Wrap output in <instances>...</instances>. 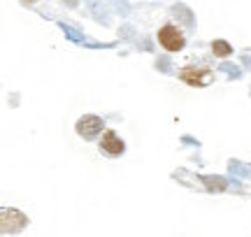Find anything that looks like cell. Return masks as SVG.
<instances>
[{
	"instance_id": "obj_3",
	"label": "cell",
	"mask_w": 251,
	"mask_h": 237,
	"mask_svg": "<svg viewBox=\"0 0 251 237\" xmlns=\"http://www.w3.org/2000/svg\"><path fill=\"white\" fill-rule=\"evenodd\" d=\"M75 130H77V135L84 137V140H93L96 135H102V133H105V121L100 117H96V114H86V117H81L79 121H77Z\"/></svg>"
},
{
	"instance_id": "obj_2",
	"label": "cell",
	"mask_w": 251,
	"mask_h": 237,
	"mask_svg": "<svg viewBox=\"0 0 251 237\" xmlns=\"http://www.w3.org/2000/svg\"><path fill=\"white\" fill-rule=\"evenodd\" d=\"M179 79L188 86H205V84L212 82V70L207 68V65H186V68H181L179 70Z\"/></svg>"
},
{
	"instance_id": "obj_1",
	"label": "cell",
	"mask_w": 251,
	"mask_h": 237,
	"mask_svg": "<svg viewBox=\"0 0 251 237\" xmlns=\"http://www.w3.org/2000/svg\"><path fill=\"white\" fill-rule=\"evenodd\" d=\"M158 45L165 49V51H179L181 47L186 45V37H184V30H181L177 24H163L161 30H158Z\"/></svg>"
},
{
	"instance_id": "obj_4",
	"label": "cell",
	"mask_w": 251,
	"mask_h": 237,
	"mask_svg": "<svg viewBox=\"0 0 251 237\" xmlns=\"http://www.w3.org/2000/svg\"><path fill=\"white\" fill-rule=\"evenodd\" d=\"M100 151L105 156H112V158H117V156H121L126 151L124 140L117 135V130L105 128V133L100 135Z\"/></svg>"
},
{
	"instance_id": "obj_6",
	"label": "cell",
	"mask_w": 251,
	"mask_h": 237,
	"mask_svg": "<svg viewBox=\"0 0 251 237\" xmlns=\"http://www.w3.org/2000/svg\"><path fill=\"white\" fill-rule=\"evenodd\" d=\"M26 2H28V0H26ZM30 2H33V0H30Z\"/></svg>"
},
{
	"instance_id": "obj_5",
	"label": "cell",
	"mask_w": 251,
	"mask_h": 237,
	"mask_svg": "<svg viewBox=\"0 0 251 237\" xmlns=\"http://www.w3.org/2000/svg\"><path fill=\"white\" fill-rule=\"evenodd\" d=\"M212 49H214V54L221 56V58L233 51V49H230V45H228V42H224V40H214V42H212Z\"/></svg>"
}]
</instances>
